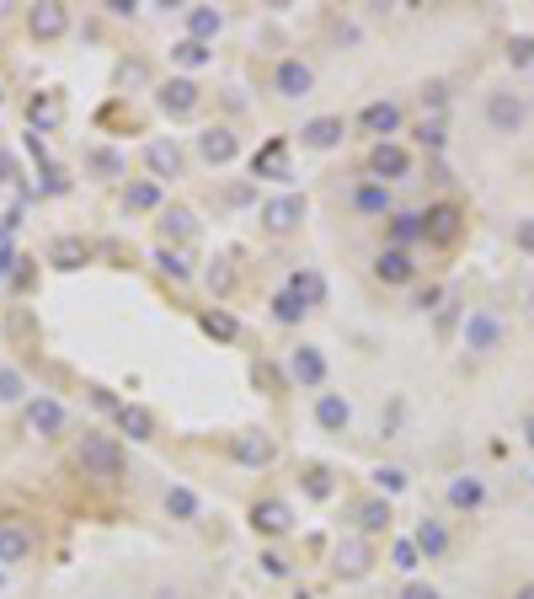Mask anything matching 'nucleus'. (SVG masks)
Here are the masks:
<instances>
[{
    "label": "nucleus",
    "mask_w": 534,
    "mask_h": 599,
    "mask_svg": "<svg viewBox=\"0 0 534 599\" xmlns=\"http://www.w3.org/2000/svg\"><path fill=\"white\" fill-rule=\"evenodd\" d=\"M75 460H81L86 476H102V482L123 476V444L113 434H97V428H86V434L75 439Z\"/></svg>",
    "instance_id": "f257e3e1"
},
{
    "label": "nucleus",
    "mask_w": 534,
    "mask_h": 599,
    "mask_svg": "<svg viewBox=\"0 0 534 599\" xmlns=\"http://www.w3.org/2000/svg\"><path fill=\"white\" fill-rule=\"evenodd\" d=\"M486 124H492V134H518L529 124V97L524 91H486Z\"/></svg>",
    "instance_id": "f03ea898"
},
{
    "label": "nucleus",
    "mask_w": 534,
    "mask_h": 599,
    "mask_svg": "<svg viewBox=\"0 0 534 599\" xmlns=\"http://www.w3.org/2000/svg\"><path fill=\"white\" fill-rule=\"evenodd\" d=\"M230 455H235V466H246V471H267L278 460V444L267 428H241V434H230Z\"/></svg>",
    "instance_id": "7ed1b4c3"
},
{
    "label": "nucleus",
    "mask_w": 534,
    "mask_h": 599,
    "mask_svg": "<svg viewBox=\"0 0 534 599\" xmlns=\"http://www.w3.org/2000/svg\"><path fill=\"white\" fill-rule=\"evenodd\" d=\"M305 193H278V198H267L262 204V230L267 236H294V230L305 225Z\"/></svg>",
    "instance_id": "20e7f679"
},
{
    "label": "nucleus",
    "mask_w": 534,
    "mask_h": 599,
    "mask_svg": "<svg viewBox=\"0 0 534 599\" xmlns=\"http://www.w3.org/2000/svg\"><path fill=\"white\" fill-rule=\"evenodd\" d=\"M460 236H465V209L460 204L422 209V241H433V247H454Z\"/></svg>",
    "instance_id": "39448f33"
},
{
    "label": "nucleus",
    "mask_w": 534,
    "mask_h": 599,
    "mask_svg": "<svg viewBox=\"0 0 534 599\" xmlns=\"http://www.w3.org/2000/svg\"><path fill=\"white\" fill-rule=\"evenodd\" d=\"M369 177L385 182V188H390V182H406V177H412V150L396 145V140H380L369 150Z\"/></svg>",
    "instance_id": "423d86ee"
},
{
    "label": "nucleus",
    "mask_w": 534,
    "mask_h": 599,
    "mask_svg": "<svg viewBox=\"0 0 534 599\" xmlns=\"http://www.w3.org/2000/svg\"><path fill=\"white\" fill-rule=\"evenodd\" d=\"M326 375H332V364H326V353L316 343H300L289 353V380L294 386H305V391H321L326 386Z\"/></svg>",
    "instance_id": "0eeeda50"
},
{
    "label": "nucleus",
    "mask_w": 534,
    "mask_h": 599,
    "mask_svg": "<svg viewBox=\"0 0 534 599\" xmlns=\"http://www.w3.org/2000/svg\"><path fill=\"white\" fill-rule=\"evenodd\" d=\"M273 91L284 102H300V97L316 91V70H310L305 59H278V65H273Z\"/></svg>",
    "instance_id": "6e6552de"
},
{
    "label": "nucleus",
    "mask_w": 534,
    "mask_h": 599,
    "mask_svg": "<svg viewBox=\"0 0 534 599\" xmlns=\"http://www.w3.org/2000/svg\"><path fill=\"white\" fill-rule=\"evenodd\" d=\"M465 348L470 353H497L502 348V316L486 311V305H476V311L465 316Z\"/></svg>",
    "instance_id": "1a4fd4ad"
},
{
    "label": "nucleus",
    "mask_w": 534,
    "mask_h": 599,
    "mask_svg": "<svg viewBox=\"0 0 534 599\" xmlns=\"http://www.w3.org/2000/svg\"><path fill=\"white\" fill-rule=\"evenodd\" d=\"M27 33L38 43H54L70 33V6H59V0H43V6H27Z\"/></svg>",
    "instance_id": "9d476101"
},
{
    "label": "nucleus",
    "mask_w": 534,
    "mask_h": 599,
    "mask_svg": "<svg viewBox=\"0 0 534 599\" xmlns=\"http://www.w3.org/2000/svg\"><path fill=\"white\" fill-rule=\"evenodd\" d=\"M22 412H27V428H33V434H43V439L65 434V423H70L65 402H54V396H27Z\"/></svg>",
    "instance_id": "9b49d317"
},
{
    "label": "nucleus",
    "mask_w": 534,
    "mask_h": 599,
    "mask_svg": "<svg viewBox=\"0 0 534 599\" xmlns=\"http://www.w3.org/2000/svg\"><path fill=\"white\" fill-rule=\"evenodd\" d=\"M155 102H161V113H171V118H187L193 107L203 102V91H198V81L193 75H171V81L155 91Z\"/></svg>",
    "instance_id": "f8f14e48"
},
{
    "label": "nucleus",
    "mask_w": 534,
    "mask_h": 599,
    "mask_svg": "<svg viewBox=\"0 0 534 599\" xmlns=\"http://www.w3.org/2000/svg\"><path fill=\"white\" fill-rule=\"evenodd\" d=\"M251 530L257 535H289L294 530V509L284 498H257L251 503Z\"/></svg>",
    "instance_id": "ddd939ff"
},
{
    "label": "nucleus",
    "mask_w": 534,
    "mask_h": 599,
    "mask_svg": "<svg viewBox=\"0 0 534 599\" xmlns=\"http://www.w3.org/2000/svg\"><path fill=\"white\" fill-rule=\"evenodd\" d=\"M316 423L326 428V434H348L353 423V402L342 391H316Z\"/></svg>",
    "instance_id": "4468645a"
},
{
    "label": "nucleus",
    "mask_w": 534,
    "mask_h": 599,
    "mask_svg": "<svg viewBox=\"0 0 534 599\" xmlns=\"http://www.w3.org/2000/svg\"><path fill=\"white\" fill-rule=\"evenodd\" d=\"M353 209L364 214V220H390V214H396V204H390V188L385 182H374V177H364L353 188Z\"/></svg>",
    "instance_id": "2eb2a0df"
},
{
    "label": "nucleus",
    "mask_w": 534,
    "mask_h": 599,
    "mask_svg": "<svg viewBox=\"0 0 534 599\" xmlns=\"http://www.w3.org/2000/svg\"><path fill=\"white\" fill-rule=\"evenodd\" d=\"M342 140H348V124H342L337 113H326V118H310V124L300 129V145H305V150H337Z\"/></svg>",
    "instance_id": "dca6fc26"
},
{
    "label": "nucleus",
    "mask_w": 534,
    "mask_h": 599,
    "mask_svg": "<svg viewBox=\"0 0 534 599\" xmlns=\"http://www.w3.org/2000/svg\"><path fill=\"white\" fill-rule=\"evenodd\" d=\"M145 166H150V182L182 177V145L177 140H150L145 145Z\"/></svg>",
    "instance_id": "f3484780"
},
{
    "label": "nucleus",
    "mask_w": 534,
    "mask_h": 599,
    "mask_svg": "<svg viewBox=\"0 0 534 599\" xmlns=\"http://www.w3.org/2000/svg\"><path fill=\"white\" fill-rule=\"evenodd\" d=\"M182 22H187V38H193V43H209V49H214V38L225 33V11H214V6H187Z\"/></svg>",
    "instance_id": "a211bd4d"
},
{
    "label": "nucleus",
    "mask_w": 534,
    "mask_h": 599,
    "mask_svg": "<svg viewBox=\"0 0 534 599\" xmlns=\"http://www.w3.org/2000/svg\"><path fill=\"white\" fill-rule=\"evenodd\" d=\"M374 279H380V284H412V279H417V263H412V252H401V247H385L380 257H374Z\"/></svg>",
    "instance_id": "6ab92c4d"
},
{
    "label": "nucleus",
    "mask_w": 534,
    "mask_h": 599,
    "mask_svg": "<svg viewBox=\"0 0 534 599\" xmlns=\"http://www.w3.org/2000/svg\"><path fill=\"white\" fill-rule=\"evenodd\" d=\"M198 156L209 161V166H230L235 156H241V145H235V134H230V129H219V124H214V129H203V134H198Z\"/></svg>",
    "instance_id": "aec40b11"
},
{
    "label": "nucleus",
    "mask_w": 534,
    "mask_h": 599,
    "mask_svg": "<svg viewBox=\"0 0 534 599\" xmlns=\"http://www.w3.org/2000/svg\"><path fill=\"white\" fill-rule=\"evenodd\" d=\"M193 236H198L193 209H182V204L161 209V241H166V247H182V241H193Z\"/></svg>",
    "instance_id": "412c9836"
},
{
    "label": "nucleus",
    "mask_w": 534,
    "mask_h": 599,
    "mask_svg": "<svg viewBox=\"0 0 534 599\" xmlns=\"http://www.w3.org/2000/svg\"><path fill=\"white\" fill-rule=\"evenodd\" d=\"M358 124L369 134H380V140H390V134L401 129V102H369L364 113H358Z\"/></svg>",
    "instance_id": "4be33fe9"
},
{
    "label": "nucleus",
    "mask_w": 534,
    "mask_h": 599,
    "mask_svg": "<svg viewBox=\"0 0 534 599\" xmlns=\"http://www.w3.org/2000/svg\"><path fill=\"white\" fill-rule=\"evenodd\" d=\"M412 546H417V557L438 562V557L449 551V525H444V519H422L417 535H412Z\"/></svg>",
    "instance_id": "5701e85b"
},
{
    "label": "nucleus",
    "mask_w": 534,
    "mask_h": 599,
    "mask_svg": "<svg viewBox=\"0 0 534 599\" xmlns=\"http://www.w3.org/2000/svg\"><path fill=\"white\" fill-rule=\"evenodd\" d=\"M337 573H342V578H364V573H369V541H364V535L337 541Z\"/></svg>",
    "instance_id": "b1692460"
},
{
    "label": "nucleus",
    "mask_w": 534,
    "mask_h": 599,
    "mask_svg": "<svg viewBox=\"0 0 534 599\" xmlns=\"http://www.w3.org/2000/svg\"><path fill=\"white\" fill-rule=\"evenodd\" d=\"M27 118H33V129H59L65 124V97H59V91H38V97L27 102Z\"/></svg>",
    "instance_id": "393cba45"
},
{
    "label": "nucleus",
    "mask_w": 534,
    "mask_h": 599,
    "mask_svg": "<svg viewBox=\"0 0 534 599\" xmlns=\"http://www.w3.org/2000/svg\"><path fill=\"white\" fill-rule=\"evenodd\" d=\"M353 525H358V535H385L390 530V498H364L353 509Z\"/></svg>",
    "instance_id": "a878e982"
},
{
    "label": "nucleus",
    "mask_w": 534,
    "mask_h": 599,
    "mask_svg": "<svg viewBox=\"0 0 534 599\" xmlns=\"http://www.w3.org/2000/svg\"><path fill=\"white\" fill-rule=\"evenodd\" d=\"M251 172L257 177H289V140H267L257 156H251Z\"/></svg>",
    "instance_id": "bb28decb"
},
{
    "label": "nucleus",
    "mask_w": 534,
    "mask_h": 599,
    "mask_svg": "<svg viewBox=\"0 0 534 599\" xmlns=\"http://www.w3.org/2000/svg\"><path fill=\"white\" fill-rule=\"evenodd\" d=\"M123 209H129V214H155V209H166V204H161V182H150V177L129 182V188H123Z\"/></svg>",
    "instance_id": "cd10ccee"
},
{
    "label": "nucleus",
    "mask_w": 534,
    "mask_h": 599,
    "mask_svg": "<svg viewBox=\"0 0 534 599\" xmlns=\"http://www.w3.org/2000/svg\"><path fill=\"white\" fill-rule=\"evenodd\" d=\"M33 557V535L22 525H0V567H17Z\"/></svg>",
    "instance_id": "c85d7f7f"
},
{
    "label": "nucleus",
    "mask_w": 534,
    "mask_h": 599,
    "mask_svg": "<svg viewBox=\"0 0 534 599\" xmlns=\"http://www.w3.org/2000/svg\"><path fill=\"white\" fill-rule=\"evenodd\" d=\"M284 289H294V295L305 300V311H316V305H326V279H321L316 268H294Z\"/></svg>",
    "instance_id": "c756f323"
},
{
    "label": "nucleus",
    "mask_w": 534,
    "mask_h": 599,
    "mask_svg": "<svg viewBox=\"0 0 534 599\" xmlns=\"http://www.w3.org/2000/svg\"><path fill=\"white\" fill-rule=\"evenodd\" d=\"M49 263L59 268V273H75V268H86L91 263V247L81 236H59L54 241V252H49Z\"/></svg>",
    "instance_id": "7c9ffc66"
},
{
    "label": "nucleus",
    "mask_w": 534,
    "mask_h": 599,
    "mask_svg": "<svg viewBox=\"0 0 534 599\" xmlns=\"http://www.w3.org/2000/svg\"><path fill=\"white\" fill-rule=\"evenodd\" d=\"M412 241H422V214L417 209H396L390 214V247L412 252Z\"/></svg>",
    "instance_id": "2f4dec72"
},
{
    "label": "nucleus",
    "mask_w": 534,
    "mask_h": 599,
    "mask_svg": "<svg viewBox=\"0 0 534 599\" xmlns=\"http://www.w3.org/2000/svg\"><path fill=\"white\" fill-rule=\"evenodd\" d=\"M118 428L129 439H155V418H150V407H139V402H118Z\"/></svg>",
    "instance_id": "473e14b6"
},
{
    "label": "nucleus",
    "mask_w": 534,
    "mask_h": 599,
    "mask_svg": "<svg viewBox=\"0 0 534 599\" xmlns=\"http://www.w3.org/2000/svg\"><path fill=\"white\" fill-rule=\"evenodd\" d=\"M486 503V482L481 476H454L449 482V509H481Z\"/></svg>",
    "instance_id": "72a5a7b5"
},
{
    "label": "nucleus",
    "mask_w": 534,
    "mask_h": 599,
    "mask_svg": "<svg viewBox=\"0 0 534 599\" xmlns=\"http://www.w3.org/2000/svg\"><path fill=\"white\" fill-rule=\"evenodd\" d=\"M198 327L214 337V343H235V337H241V321H235L230 311H219V305H209V311L198 316Z\"/></svg>",
    "instance_id": "f704fd0d"
},
{
    "label": "nucleus",
    "mask_w": 534,
    "mask_h": 599,
    "mask_svg": "<svg viewBox=\"0 0 534 599\" xmlns=\"http://www.w3.org/2000/svg\"><path fill=\"white\" fill-rule=\"evenodd\" d=\"M161 503H166V514H171V519H198V514H203V498L193 493V487H182V482H177V487H166V498H161Z\"/></svg>",
    "instance_id": "c9c22d12"
},
{
    "label": "nucleus",
    "mask_w": 534,
    "mask_h": 599,
    "mask_svg": "<svg viewBox=\"0 0 534 599\" xmlns=\"http://www.w3.org/2000/svg\"><path fill=\"white\" fill-rule=\"evenodd\" d=\"M305 316H310V311H305V300L294 295V289H278V295H273V321H284V327H300Z\"/></svg>",
    "instance_id": "e433bc0d"
},
{
    "label": "nucleus",
    "mask_w": 534,
    "mask_h": 599,
    "mask_svg": "<svg viewBox=\"0 0 534 599\" xmlns=\"http://www.w3.org/2000/svg\"><path fill=\"white\" fill-rule=\"evenodd\" d=\"M0 407H27V375L22 370H0Z\"/></svg>",
    "instance_id": "4c0bfd02"
},
{
    "label": "nucleus",
    "mask_w": 534,
    "mask_h": 599,
    "mask_svg": "<svg viewBox=\"0 0 534 599\" xmlns=\"http://www.w3.org/2000/svg\"><path fill=\"white\" fill-rule=\"evenodd\" d=\"M155 263H161V273H166V279H193V257H187L182 247H161V252H155Z\"/></svg>",
    "instance_id": "58836bf2"
},
{
    "label": "nucleus",
    "mask_w": 534,
    "mask_h": 599,
    "mask_svg": "<svg viewBox=\"0 0 534 599\" xmlns=\"http://www.w3.org/2000/svg\"><path fill=\"white\" fill-rule=\"evenodd\" d=\"M171 59H177L182 70H203L214 59V49L209 43H193V38H177V49H171Z\"/></svg>",
    "instance_id": "ea45409f"
},
{
    "label": "nucleus",
    "mask_w": 534,
    "mask_h": 599,
    "mask_svg": "<svg viewBox=\"0 0 534 599\" xmlns=\"http://www.w3.org/2000/svg\"><path fill=\"white\" fill-rule=\"evenodd\" d=\"M86 166H91V172H102V177H123V156H118V150H91Z\"/></svg>",
    "instance_id": "a19ab883"
},
{
    "label": "nucleus",
    "mask_w": 534,
    "mask_h": 599,
    "mask_svg": "<svg viewBox=\"0 0 534 599\" xmlns=\"http://www.w3.org/2000/svg\"><path fill=\"white\" fill-rule=\"evenodd\" d=\"M374 487H380V498H396L406 487V471L401 466H380V471H374Z\"/></svg>",
    "instance_id": "79ce46f5"
},
{
    "label": "nucleus",
    "mask_w": 534,
    "mask_h": 599,
    "mask_svg": "<svg viewBox=\"0 0 534 599\" xmlns=\"http://www.w3.org/2000/svg\"><path fill=\"white\" fill-rule=\"evenodd\" d=\"M305 493H310V498H332V471H326V466H310V471H305Z\"/></svg>",
    "instance_id": "37998d69"
},
{
    "label": "nucleus",
    "mask_w": 534,
    "mask_h": 599,
    "mask_svg": "<svg viewBox=\"0 0 534 599\" xmlns=\"http://www.w3.org/2000/svg\"><path fill=\"white\" fill-rule=\"evenodd\" d=\"M508 65L513 70H534V38H513L508 43Z\"/></svg>",
    "instance_id": "c03bdc74"
},
{
    "label": "nucleus",
    "mask_w": 534,
    "mask_h": 599,
    "mask_svg": "<svg viewBox=\"0 0 534 599\" xmlns=\"http://www.w3.org/2000/svg\"><path fill=\"white\" fill-rule=\"evenodd\" d=\"M417 562H422V557H417V546H412V541H396V546H390V567H401V573H412Z\"/></svg>",
    "instance_id": "a18cd8bd"
},
{
    "label": "nucleus",
    "mask_w": 534,
    "mask_h": 599,
    "mask_svg": "<svg viewBox=\"0 0 534 599\" xmlns=\"http://www.w3.org/2000/svg\"><path fill=\"white\" fill-rule=\"evenodd\" d=\"M513 247L524 252V257H534V214H529V220H518V225H513Z\"/></svg>",
    "instance_id": "49530a36"
},
{
    "label": "nucleus",
    "mask_w": 534,
    "mask_h": 599,
    "mask_svg": "<svg viewBox=\"0 0 534 599\" xmlns=\"http://www.w3.org/2000/svg\"><path fill=\"white\" fill-rule=\"evenodd\" d=\"M396 599H444V594H438L433 583H422V578H412V583H401V594H396Z\"/></svg>",
    "instance_id": "de8ad7c7"
},
{
    "label": "nucleus",
    "mask_w": 534,
    "mask_h": 599,
    "mask_svg": "<svg viewBox=\"0 0 534 599\" xmlns=\"http://www.w3.org/2000/svg\"><path fill=\"white\" fill-rule=\"evenodd\" d=\"M17 263H22V257H17V247L6 241V247H0V284H6L11 273H17Z\"/></svg>",
    "instance_id": "09e8293b"
},
{
    "label": "nucleus",
    "mask_w": 534,
    "mask_h": 599,
    "mask_svg": "<svg viewBox=\"0 0 534 599\" xmlns=\"http://www.w3.org/2000/svg\"><path fill=\"white\" fill-rule=\"evenodd\" d=\"M251 375H257V380H262L267 391H284V375H278L273 364H257V370H251Z\"/></svg>",
    "instance_id": "8fccbe9b"
},
{
    "label": "nucleus",
    "mask_w": 534,
    "mask_h": 599,
    "mask_svg": "<svg viewBox=\"0 0 534 599\" xmlns=\"http://www.w3.org/2000/svg\"><path fill=\"white\" fill-rule=\"evenodd\" d=\"M262 573H273V578H284L289 573V562L278 557V551H262Z\"/></svg>",
    "instance_id": "3c124183"
},
{
    "label": "nucleus",
    "mask_w": 534,
    "mask_h": 599,
    "mask_svg": "<svg viewBox=\"0 0 534 599\" xmlns=\"http://www.w3.org/2000/svg\"><path fill=\"white\" fill-rule=\"evenodd\" d=\"M422 102H428V107H444V81H433L428 91H422Z\"/></svg>",
    "instance_id": "603ef678"
},
{
    "label": "nucleus",
    "mask_w": 534,
    "mask_h": 599,
    "mask_svg": "<svg viewBox=\"0 0 534 599\" xmlns=\"http://www.w3.org/2000/svg\"><path fill=\"white\" fill-rule=\"evenodd\" d=\"M107 11H113V17H134L139 6H134V0H107Z\"/></svg>",
    "instance_id": "864d4df0"
},
{
    "label": "nucleus",
    "mask_w": 534,
    "mask_h": 599,
    "mask_svg": "<svg viewBox=\"0 0 534 599\" xmlns=\"http://www.w3.org/2000/svg\"><path fill=\"white\" fill-rule=\"evenodd\" d=\"M11 172H17V161H11V156H0V182H17Z\"/></svg>",
    "instance_id": "5fc2aeb1"
},
{
    "label": "nucleus",
    "mask_w": 534,
    "mask_h": 599,
    "mask_svg": "<svg viewBox=\"0 0 534 599\" xmlns=\"http://www.w3.org/2000/svg\"><path fill=\"white\" fill-rule=\"evenodd\" d=\"M524 444H529V450H534V412H529V418H524Z\"/></svg>",
    "instance_id": "6e6d98bb"
},
{
    "label": "nucleus",
    "mask_w": 534,
    "mask_h": 599,
    "mask_svg": "<svg viewBox=\"0 0 534 599\" xmlns=\"http://www.w3.org/2000/svg\"><path fill=\"white\" fill-rule=\"evenodd\" d=\"M513 599H534V583H524V589H518Z\"/></svg>",
    "instance_id": "4d7b16f0"
},
{
    "label": "nucleus",
    "mask_w": 534,
    "mask_h": 599,
    "mask_svg": "<svg viewBox=\"0 0 534 599\" xmlns=\"http://www.w3.org/2000/svg\"><path fill=\"white\" fill-rule=\"evenodd\" d=\"M155 599H182V594H177V589H161V594H155Z\"/></svg>",
    "instance_id": "13d9d810"
},
{
    "label": "nucleus",
    "mask_w": 534,
    "mask_h": 599,
    "mask_svg": "<svg viewBox=\"0 0 534 599\" xmlns=\"http://www.w3.org/2000/svg\"><path fill=\"white\" fill-rule=\"evenodd\" d=\"M294 599H310V594H294Z\"/></svg>",
    "instance_id": "bf43d9fd"
},
{
    "label": "nucleus",
    "mask_w": 534,
    "mask_h": 599,
    "mask_svg": "<svg viewBox=\"0 0 534 599\" xmlns=\"http://www.w3.org/2000/svg\"><path fill=\"white\" fill-rule=\"evenodd\" d=\"M0 97H6V91H0Z\"/></svg>",
    "instance_id": "052dcab7"
}]
</instances>
